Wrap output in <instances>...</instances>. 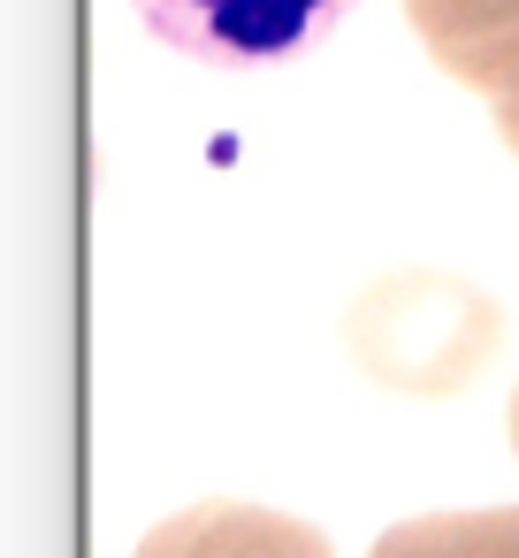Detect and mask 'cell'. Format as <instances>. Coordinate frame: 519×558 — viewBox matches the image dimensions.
I'll return each mask as SVG.
<instances>
[{
  "mask_svg": "<svg viewBox=\"0 0 519 558\" xmlns=\"http://www.w3.org/2000/svg\"><path fill=\"white\" fill-rule=\"evenodd\" d=\"M367 558H519V505L496 512H420L397 520Z\"/></svg>",
  "mask_w": 519,
  "mask_h": 558,
  "instance_id": "3",
  "label": "cell"
},
{
  "mask_svg": "<svg viewBox=\"0 0 519 558\" xmlns=\"http://www.w3.org/2000/svg\"><path fill=\"white\" fill-rule=\"evenodd\" d=\"M496 131H504V146L519 154V100H496Z\"/></svg>",
  "mask_w": 519,
  "mask_h": 558,
  "instance_id": "5",
  "label": "cell"
},
{
  "mask_svg": "<svg viewBox=\"0 0 519 558\" xmlns=\"http://www.w3.org/2000/svg\"><path fill=\"white\" fill-rule=\"evenodd\" d=\"M405 16H412L420 47L443 62V77H458L481 47H496L519 24V0H405Z\"/></svg>",
  "mask_w": 519,
  "mask_h": 558,
  "instance_id": "4",
  "label": "cell"
},
{
  "mask_svg": "<svg viewBox=\"0 0 519 558\" xmlns=\"http://www.w3.org/2000/svg\"><path fill=\"white\" fill-rule=\"evenodd\" d=\"M138 16L176 54L252 70V62H283V54L329 39L351 16V0H138Z\"/></svg>",
  "mask_w": 519,
  "mask_h": 558,
  "instance_id": "1",
  "label": "cell"
},
{
  "mask_svg": "<svg viewBox=\"0 0 519 558\" xmlns=\"http://www.w3.org/2000/svg\"><path fill=\"white\" fill-rule=\"evenodd\" d=\"M511 444H519V390H511Z\"/></svg>",
  "mask_w": 519,
  "mask_h": 558,
  "instance_id": "6",
  "label": "cell"
},
{
  "mask_svg": "<svg viewBox=\"0 0 519 558\" xmlns=\"http://www.w3.org/2000/svg\"><path fill=\"white\" fill-rule=\"evenodd\" d=\"M138 558H329V535L291 520V512H260L237 497H207L176 520H161Z\"/></svg>",
  "mask_w": 519,
  "mask_h": 558,
  "instance_id": "2",
  "label": "cell"
}]
</instances>
